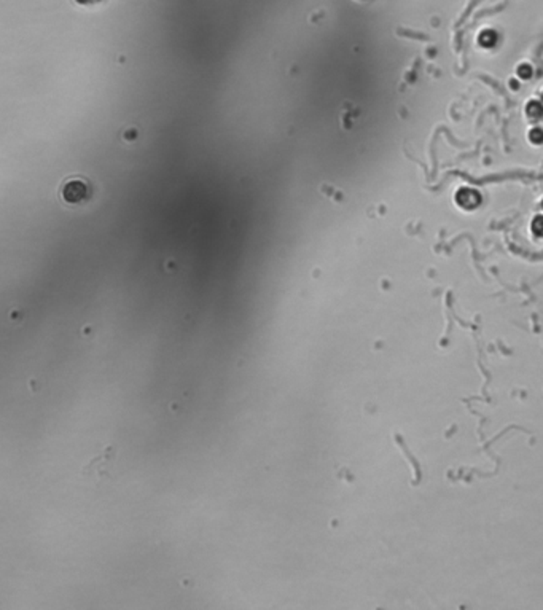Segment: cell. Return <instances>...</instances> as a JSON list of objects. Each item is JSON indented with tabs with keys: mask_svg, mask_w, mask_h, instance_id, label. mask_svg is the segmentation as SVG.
Returning a JSON list of instances; mask_svg holds the SVG:
<instances>
[{
	"mask_svg": "<svg viewBox=\"0 0 543 610\" xmlns=\"http://www.w3.org/2000/svg\"><path fill=\"white\" fill-rule=\"evenodd\" d=\"M115 457H117V450L113 448L112 445H108L99 456L94 457L88 465L83 467L81 473H83V477L96 478V480H104V478L110 477V470L113 467V462H115Z\"/></svg>",
	"mask_w": 543,
	"mask_h": 610,
	"instance_id": "6da1fadb",
	"label": "cell"
},
{
	"mask_svg": "<svg viewBox=\"0 0 543 610\" xmlns=\"http://www.w3.org/2000/svg\"><path fill=\"white\" fill-rule=\"evenodd\" d=\"M64 199L70 204H78L88 196V188L86 185L80 181H70L62 190Z\"/></svg>",
	"mask_w": 543,
	"mask_h": 610,
	"instance_id": "7a4b0ae2",
	"label": "cell"
},
{
	"mask_svg": "<svg viewBox=\"0 0 543 610\" xmlns=\"http://www.w3.org/2000/svg\"><path fill=\"white\" fill-rule=\"evenodd\" d=\"M360 2H363V0H360Z\"/></svg>",
	"mask_w": 543,
	"mask_h": 610,
	"instance_id": "3957f363",
	"label": "cell"
}]
</instances>
